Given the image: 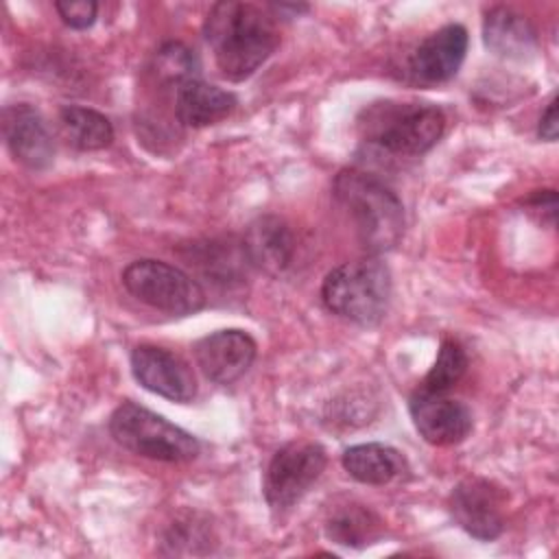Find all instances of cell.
I'll list each match as a JSON object with an SVG mask.
<instances>
[{"mask_svg":"<svg viewBox=\"0 0 559 559\" xmlns=\"http://www.w3.org/2000/svg\"><path fill=\"white\" fill-rule=\"evenodd\" d=\"M325 535L349 548H362L373 544L382 535V520L358 502L334 507L325 520Z\"/></svg>","mask_w":559,"mask_h":559,"instance_id":"obj_19","label":"cell"},{"mask_svg":"<svg viewBox=\"0 0 559 559\" xmlns=\"http://www.w3.org/2000/svg\"><path fill=\"white\" fill-rule=\"evenodd\" d=\"M328 465L325 450L314 441H290L269 461L264 472V500L273 513L293 509L319 480Z\"/></svg>","mask_w":559,"mask_h":559,"instance_id":"obj_7","label":"cell"},{"mask_svg":"<svg viewBox=\"0 0 559 559\" xmlns=\"http://www.w3.org/2000/svg\"><path fill=\"white\" fill-rule=\"evenodd\" d=\"M332 190L367 253H384L402 240L404 205L382 179L360 168H343L334 177Z\"/></svg>","mask_w":559,"mask_h":559,"instance_id":"obj_2","label":"cell"},{"mask_svg":"<svg viewBox=\"0 0 559 559\" xmlns=\"http://www.w3.org/2000/svg\"><path fill=\"white\" fill-rule=\"evenodd\" d=\"M109 432L118 445L151 461L183 463L201 450L199 439L188 430L129 400L111 413Z\"/></svg>","mask_w":559,"mask_h":559,"instance_id":"obj_4","label":"cell"},{"mask_svg":"<svg viewBox=\"0 0 559 559\" xmlns=\"http://www.w3.org/2000/svg\"><path fill=\"white\" fill-rule=\"evenodd\" d=\"M190 264L214 286L234 288L245 280V269L249 266L242 245L240 242H225V240H210L190 245Z\"/></svg>","mask_w":559,"mask_h":559,"instance_id":"obj_17","label":"cell"},{"mask_svg":"<svg viewBox=\"0 0 559 559\" xmlns=\"http://www.w3.org/2000/svg\"><path fill=\"white\" fill-rule=\"evenodd\" d=\"M467 31L461 24H445L430 33L413 52L411 70L424 83L450 81L467 52Z\"/></svg>","mask_w":559,"mask_h":559,"instance_id":"obj_14","label":"cell"},{"mask_svg":"<svg viewBox=\"0 0 559 559\" xmlns=\"http://www.w3.org/2000/svg\"><path fill=\"white\" fill-rule=\"evenodd\" d=\"M55 9L63 24L76 31L90 28L98 15V4L94 0H59L55 2Z\"/></svg>","mask_w":559,"mask_h":559,"instance_id":"obj_23","label":"cell"},{"mask_svg":"<svg viewBox=\"0 0 559 559\" xmlns=\"http://www.w3.org/2000/svg\"><path fill=\"white\" fill-rule=\"evenodd\" d=\"M445 131V116L435 105L384 103L367 111V140L393 155L419 157Z\"/></svg>","mask_w":559,"mask_h":559,"instance_id":"obj_5","label":"cell"},{"mask_svg":"<svg viewBox=\"0 0 559 559\" xmlns=\"http://www.w3.org/2000/svg\"><path fill=\"white\" fill-rule=\"evenodd\" d=\"M203 35L227 81L249 79L280 46L271 15L251 2L225 0L207 11Z\"/></svg>","mask_w":559,"mask_h":559,"instance_id":"obj_1","label":"cell"},{"mask_svg":"<svg viewBox=\"0 0 559 559\" xmlns=\"http://www.w3.org/2000/svg\"><path fill=\"white\" fill-rule=\"evenodd\" d=\"M122 286L142 304L186 317L205 306V290L186 271L162 260H135L122 271Z\"/></svg>","mask_w":559,"mask_h":559,"instance_id":"obj_6","label":"cell"},{"mask_svg":"<svg viewBox=\"0 0 559 559\" xmlns=\"http://www.w3.org/2000/svg\"><path fill=\"white\" fill-rule=\"evenodd\" d=\"M483 41L489 52L522 61L535 52L537 31L522 13L509 7H493L483 20Z\"/></svg>","mask_w":559,"mask_h":559,"instance_id":"obj_15","label":"cell"},{"mask_svg":"<svg viewBox=\"0 0 559 559\" xmlns=\"http://www.w3.org/2000/svg\"><path fill=\"white\" fill-rule=\"evenodd\" d=\"M240 245L249 266L271 277L282 275L295 255V236L286 221L275 214H262L251 221Z\"/></svg>","mask_w":559,"mask_h":559,"instance_id":"obj_13","label":"cell"},{"mask_svg":"<svg viewBox=\"0 0 559 559\" xmlns=\"http://www.w3.org/2000/svg\"><path fill=\"white\" fill-rule=\"evenodd\" d=\"M557 133H559V124H557V100L550 98V103L546 105L539 122H537V135L542 140H548V142H555L557 140Z\"/></svg>","mask_w":559,"mask_h":559,"instance_id":"obj_24","label":"cell"},{"mask_svg":"<svg viewBox=\"0 0 559 559\" xmlns=\"http://www.w3.org/2000/svg\"><path fill=\"white\" fill-rule=\"evenodd\" d=\"M133 378L151 393L186 404L197 395L190 365L175 352L157 345H138L131 352Z\"/></svg>","mask_w":559,"mask_h":559,"instance_id":"obj_9","label":"cell"},{"mask_svg":"<svg viewBox=\"0 0 559 559\" xmlns=\"http://www.w3.org/2000/svg\"><path fill=\"white\" fill-rule=\"evenodd\" d=\"M61 127L68 142L79 151H100L114 140V124L109 118L96 109L81 105H66L59 111Z\"/></svg>","mask_w":559,"mask_h":559,"instance_id":"obj_20","label":"cell"},{"mask_svg":"<svg viewBox=\"0 0 559 559\" xmlns=\"http://www.w3.org/2000/svg\"><path fill=\"white\" fill-rule=\"evenodd\" d=\"M467 371V354L459 341H443L435 365L426 373L419 389L430 393H448Z\"/></svg>","mask_w":559,"mask_h":559,"instance_id":"obj_21","label":"cell"},{"mask_svg":"<svg viewBox=\"0 0 559 559\" xmlns=\"http://www.w3.org/2000/svg\"><path fill=\"white\" fill-rule=\"evenodd\" d=\"M4 144L22 166L44 170L55 159V142L44 116L28 103L7 105L2 111Z\"/></svg>","mask_w":559,"mask_h":559,"instance_id":"obj_12","label":"cell"},{"mask_svg":"<svg viewBox=\"0 0 559 559\" xmlns=\"http://www.w3.org/2000/svg\"><path fill=\"white\" fill-rule=\"evenodd\" d=\"M321 301L336 317L362 328H373L389 310L391 271L376 255L343 262L325 275Z\"/></svg>","mask_w":559,"mask_h":559,"instance_id":"obj_3","label":"cell"},{"mask_svg":"<svg viewBox=\"0 0 559 559\" xmlns=\"http://www.w3.org/2000/svg\"><path fill=\"white\" fill-rule=\"evenodd\" d=\"M236 96L223 87L205 83L201 79H190L177 85L175 111L181 124L201 129L214 124L229 116L236 107Z\"/></svg>","mask_w":559,"mask_h":559,"instance_id":"obj_16","label":"cell"},{"mask_svg":"<svg viewBox=\"0 0 559 559\" xmlns=\"http://www.w3.org/2000/svg\"><path fill=\"white\" fill-rule=\"evenodd\" d=\"M408 411L417 432L432 445L461 443L474 426L472 411L445 393L417 389L408 402Z\"/></svg>","mask_w":559,"mask_h":559,"instance_id":"obj_11","label":"cell"},{"mask_svg":"<svg viewBox=\"0 0 559 559\" xmlns=\"http://www.w3.org/2000/svg\"><path fill=\"white\" fill-rule=\"evenodd\" d=\"M258 345L245 330H218L194 343V360L214 384H231L253 365Z\"/></svg>","mask_w":559,"mask_h":559,"instance_id":"obj_10","label":"cell"},{"mask_svg":"<svg viewBox=\"0 0 559 559\" xmlns=\"http://www.w3.org/2000/svg\"><path fill=\"white\" fill-rule=\"evenodd\" d=\"M155 74L164 83L181 85L183 81L199 79V59L181 41H166L155 55Z\"/></svg>","mask_w":559,"mask_h":559,"instance_id":"obj_22","label":"cell"},{"mask_svg":"<svg viewBox=\"0 0 559 559\" xmlns=\"http://www.w3.org/2000/svg\"><path fill=\"white\" fill-rule=\"evenodd\" d=\"M504 489L478 476L461 480L448 502L454 522L480 542H491L504 531Z\"/></svg>","mask_w":559,"mask_h":559,"instance_id":"obj_8","label":"cell"},{"mask_svg":"<svg viewBox=\"0 0 559 559\" xmlns=\"http://www.w3.org/2000/svg\"><path fill=\"white\" fill-rule=\"evenodd\" d=\"M526 205L533 210H546L548 216L555 218V207H557V194L555 190H535L528 199Z\"/></svg>","mask_w":559,"mask_h":559,"instance_id":"obj_25","label":"cell"},{"mask_svg":"<svg viewBox=\"0 0 559 559\" xmlns=\"http://www.w3.org/2000/svg\"><path fill=\"white\" fill-rule=\"evenodd\" d=\"M343 469L362 485H386L406 469L404 456L386 443H356L341 456Z\"/></svg>","mask_w":559,"mask_h":559,"instance_id":"obj_18","label":"cell"}]
</instances>
